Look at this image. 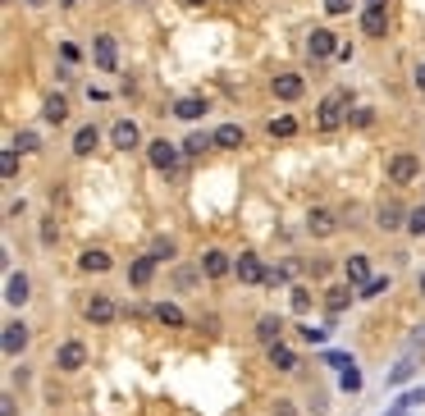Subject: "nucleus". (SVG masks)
<instances>
[{
    "label": "nucleus",
    "mask_w": 425,
    "mask_h": 416,
    "mask_svg": "<svg viewBox=\"0 0 425 416\" xmlns=\"http://www.w3.org/2000/svg\"><path fill=\"white\" fill-rule=\"evenodd\" d=\"M343 105H347V92L325 96V101H321V114H316V129H321V133H334L343 124Z\"/></svg>",
    "instance_id": "f257e3e1"
},
{
    "label": "nucleus",
    "mask_w": 425,
    "mask_h": 416,
    "mask_svg": "<svg viewBox=\"0 0 425 416\" xmlns=\"http://www.w3.org/2000/svg\"><path fill=\"white\" fill-rule=\"evenodd\" d=\"M83 316H87L92 325H114L124 311L110 302V297H101V293H96V297H87V302H83Z\"/></svg>",
    "instance_id": "f03ea898"
},
{
    "label": "nucleus",
    "mask_w": 425,
    "mask_h": 416,
    "mask_svg": "<svg viewBox=\"0 0 425 416\" xmlns=\"http://www.w3.org/2000/svg\"><path fill=\"white\" fill-rule=\"evenodd\" d=\"M83 362H87V347L78 343V338H69V343L55 347V366H60V371H78Z\"/></svg>",
    "instance_id": "7ed1b4c3"
},
{
    "label": "nucleus",
    "mask_w": 425,
    "mask_h": 416,
    "mask_svg": "<svg viewBox=\"0 0 425 416\" xmlns=\"http://www.w3.org/2000/svg\"><path fill=\"white\" fill-rule=\"evenodd\" d=\"M92 60L101 64L105 73L119 64V51H114V37H110V32H96V42H92Z\"/></svg>",
    "instance_id": "20e7f679"
},
{
    "label": "nucleus",
    "mask_w": 425,
    "mask_h": 416,
    "mask_svg": "<svg viewBox=\"0 0 425 416\" xmlns=\"http://www.w3.org/2000/svg\"><path fill=\"white\" fill-rule=\"evenodd\" d=\"M110 142H114L119 151H133V147H142V129H138L133 119H119V124L110 129Z\"/></svg>",
    "instance_id": "39448f33"
},
{
    "label": "nucleus",
    "mask_w": 425,
    "mask_h": 416,
    "mask_svg": "<svg viewBox=\"0 0 425 416\" xmlns=\"http://www.w3.org/2000/svg\"><path fill=\"white\" fill-rule=\"evenodd\" d=\"M306 51H311V60H330V55L339 51V37H334L330 28H316L311 42H306Z\"/></svg>",
    "instance_id": "423d86ee"
},
{
    "label": "nucleus",
    "mask_w": 425,
    "mask_h": 416,
    "mask_svg": "<svg viewBox=\"0 0 425 416\" xmlns=\"http://www.w3.org/2000/svg\"><path fill=\"white\" fill-rule=\"evenodd\" d=\"M417 174H421V160H417V156H407V151L389 160V183H412Z\"/></svg>",
    "instance_id": "0eeeda50"
},
{
    "label": "nucleus",
    "mask_w": 425,
    "mask_h": 416,
    "mask_svg": "<svg viewBox=\"0 0 425 416\" xmlns=\"http://www.w3.org/2000/svg\"><path fill=\"white\" fill-rule=\"evenodd\" d=\"M147 160H151V165H156V170H174V165H179V151H174L169 147V142L165 138H160V142H147Z\"/></svg>",
    "instance_id": "6e6552de"
},
{
    "label": "nucleus",
    "mask_w": 425,
    "mask_h": 416,
    "mask_svg": "<svg viewBox=\"0 0 425 416\" xmlns=\"http://www.w3.org/2000/svg\"><path fill=\"white\" fill-rule=\"evenodd\" d=\"M0 347H5V357H18V352L28 347V325L9 321V325H5V334H0Z\"/></svg>",
    "instance_id": "1a4fd4ad"
},
{
    "label": "nucleus",
    "mask_w": 425,
    "mask_h": 416,
    "mask_svg": "<svg viewBox=\"0 0 425 416\" xmlns=\"http://www.w3.org/2000/svg\"><path fill=\"white\" fill-rule=\"evenodd\" d=\"M201 270H206V279H225L229 270H234V261H229V251H220V247H210L206 256H201Z\"/></svg>",
    "instance_id": "9d476101"
},
{
    "label": "nucleus",
    "mask_w": 425,
    "mask_h": 416,
    "mask_svg": "<svg viewBox=\"0 0 425 416\" xmlns=\"http://www.w3.org/2000/svg\"><path fill=\"white\" fill-rule=\"evenodd\" d=\"M343 270H347V279H352V288H366V284H371V266H366L361 251H352V256L343 261Z\"/></svg>",
    "instance_id": "9b49d317"
},
{
    "label": "nucleus",
    "mask_w": 425,
    "mask_h": 416,
    "mask_svg": "<svg viewBox=\"0 0 425 416\" xmlns=\"http://www.w3.org/2000/svg\"><path fill=\"white\" fill-rule=\"evenodd\" d=\"M28 297H32V284H28V275H9V284H5V302H9V307H23Z\"/></svg>",
    "instance_id": "f8f14e48"
},
{
    "label": "nucleus",
    "mask_w": 425,
    "mask_h": 416,
    "mask_svg": "<svg viewBox=\"0 0 425 416\" xmlns=\"http://www.w3.org/2000/svg\"><path fill=\"white\" fill-rule=\"evenodd\" d=\"M302 92H306V83L297 78V73H279V78H275V96H279V101H297Z\"/></svg>",
    "instance_id": "ddd939ff"
},
{
    "label": "nucleus",
    "mask_w": 425,
    "mask_h": 416,
    "mask_svg": "<svg viewBox=\"0 0 425 416\" xmlns=\"http://www.w3.org/2000/svg\"><path fill=\"white\" fill-rule=\"evenodd\" d=\"M151 275H156V256H138V261H133V266H128V284H151Z\"/></svg>",
    "instance_id": "4468645a"
},
{
    "label": "nucleus",
    "mask_w": 425,
    "mask_h": 416,
    "mask_svg": "<svg viewBox=\"0 0 425 416\" xmlns=\"http://www.w3.org/2000/svg\"><path fill=\"white\" fill-rule=\"evenodd\" d=\"M78 266H83V270H96V275H105V270H110L114 261H110V251H101V247H87L83 256H78Z\"/></svg>",
    "instance_id": "2eb2a0df"
},
{
    "label": "nucleus",
    "mask_w": 425,
    "mask_h": 416,
    "mask_svg": "<svg viewBox=\"0 0 425 416\" xmlns=\"http://www.w3.org/2000/svg\"><path fill=\"white\" fill-rule=\"evenodd\" d=\"M210 138H215V147H225V151L243 147V129H238V124H220V129L210 133Z\"/></svg>",
    "instance_id": "dca6fc26"
},
{
    "label": "nucleus",
    "mask_w": 425,
    "mask_h": 416,
    "mask_svg": "<svg viewBox=\"0 0 425 416\" xmlns=\"http://www.w3.org/2000/svg\"><path fill=\"white\" fill-rule=\"evenodd\" d=\"M174 114H179V119H201V114H206V101H201V96H183V101H174Z\"/></svg>",
    "instance_id": "f3484780"
},
{
    "label": "nucleus",
    "mask_w": 425,
    "mask_h": 416,
    "mask_svg": "<svg viewBox=\"0 0 425 416\" xmlns=\"http://www.w3.org/2000/svg\"><path fill=\"white\" fill-rule=\"evenodd\" d=\"M306 229H311V234H334V229H339V220H334V210H311V215H306Z\"/></svg>",
    "instance_id": "a211bd4d"
},
{
    "label": "nucleus",
    "mask_w": 425,
    "mask_h": 416,
    "mask_svg": "<svg viewBox=\"0 0 425 416\" xmlns=\"http://www.w3.org/2000/svg\"><path fill=\"white\" fill-rule=\"evenodd\" d=\"M270 366H275V371H297V352L284 347V343H270Z\"/></svg>",
    "instance_id": "6ab92c4d"
},
{
    "label": "nucleus",
    "mask_w": 425,
    "mask_h": 416,
    "mask_svg": "<svg viewBox=\"0 0 425 416\" xmlns=\"http://www.w3.org/2000/svg\"><path fill=\"white\" fill-rule=\"evenodd\" d=\"M361 32H366V37H384V32H389V18H384V9H366V14H361Z\"/></svg>",
    "instance_id": "aec40b11"
},
{
    "label": "nucleus",
    "mask_w": 425,
    "mask_h": 416,
    "mask_svg": "<svg viewBox=\"0 0 425 416\" xmlns=\"http://www.w3.org/2000/svg\"><path fill=\"white\" fill-rule=\"evenodd\" d=\"M96 142H101L96 124H87V129H78V133H73V151H78V156H92V151H96Z\"/></svg>",
    "instance_id": "412c9836"
},
{
    "label": "nucleus",
    "mask_w": 425,
    "mask_h": 416,
    "mask_svg": "<svg viewBox=\"0 0 425 416\" xmlns=\"http://www.w3.org/2000/svg\"><path fill=\"white\" fill-rule=\"evenodd\" d=\"M279 330H284V321H279V316H261V321H256V338H261V343H279Z\"/></svg>",
    "instance_id": "4be33fe9"
},
{
    "label": "nucleus",
    "mask_w": 425,
    "mask_h": 416,
    "mask_svg": "<svg viewBox=\"0 0 425 416\" xmlns=\"http://www.w3.org/2000/svg\"><path fill=\"white\" fill-rule=\"evenodd\" d=\"M234 270H238V279H247V284H261V279H265V275H270V270H265V266H261V261H256V256H243V261H238V266H234Z\"/></svg>",
    "instance_id": "5701e85b"
},
{
    "label": "nucleus",
    "mask_w": 425,
    "mask_h": 416,
    "mask_svg": "<svg viewBox=\"0 0 425 416\" xmlns=\"http://www.w3.org/2000/svg\"><path fill=\"white\" fill-rule=\"evenodd\" d=\"M156 321L169 325V330H183V325H188V316H183L174 302H156Z\"/></svg>",
    "instance_id": "b1692460"
},
{
    "label": "nucleus",
    "mask_w": 425,
    "mask_h": 416,
    "mask_svg": "<svg viewBox=\"0 0 425 416\" xmlns=\"http://www.w3.org/2000/svg\"><path fill=\"white\" fill-rule=\"evenodd\" d=\"M42 114H46L51 124H64V119H69V101H64V96H46Z\"/></svg>",
    "instance_id": "393cba45"
},
{
    "label": "nucleus",
    "mask_w": 425,
    "mask_h": 416,
    "mask_svg": "<svg viewBox=\"0 0 425 416\" xmlns=\"http://www.w3.org/2000/svg\"><path fill=\"white\" fill-rule=\"evenodd\" d=\"M398 225H407V220H402V206L398 201H384L380 206V229H398Z\"/></svg>",
    "instance_id": "a878e982"
},
{
    "label": "nucleus",
    "mask_w": 425,
    "mask_h": 416,
    "mask_svg": "<svg viewBox=\"0 0 425 416\" xmlns=\"http://www.w3.org/2000/svg\"><path fill=\"white\" fill-rule=\"evenodd\" d=\"M297 133V119L293 114H279V119H270V138H293Z\"/></svg>",
    "instance_id": "bb28decb"
},
{
    "label": "nucleus",
    "mask_w": 425,
    "mask_h": 416,
    "mask_svg": "<svg viewBox=\"0 0 425 416\" xmlns=\"http://www.w3.org/2000/svg\"><path fill=\"white\" fill-rule=\"evenodd\" d=\"M347 293H352V288H330V297H325V307H330V311H343V307L352 302V297H347Z\"/></svg>",
    "instance_id": "cd10ccee"
},
{
    "label": "nucleus",
    "mask_w": 425,
    "mask_h": 416,
    "mask_svg": "<svg viewBox=\"0 0 425 416\" xmlns=\"http://www.w3.org/2000/svg\"><path fill=\"white\" fill-rule=\"evenodd\" d=\"M183 147H188L192 156H201V151H206V147H215V138H206V133H192V138L183 142Z\"/></svg>",
    "instance_id": "c85d7f7f"
},
{
    "label": "nucleus",
    "mask_w": 425,
    "mask_h": 416,
    "mask_svg": "<svg viewBox=\"0 0 425 416\" xmlns=\"http://www.w3.org/2000/svg\"><path fill=\"white\" fill-rule=\"evenodd\" d=\"M380 293H389V275H375L371 284L361 288V297H380Z\"/></svg>",
    "instance_id": "c756f323"
},
{
    "label": "nucleus",
    "mask_w": 425,
    "mask_h": 416,
    "mask_svg": "<svg viewBox=\"0 0 425 416\" xmlns=\"http://www.w3.org/2000/svg\"><path fill=\"white\" fill-rule=\"evenodd\" d=\"M412 371H417V362H398L389 371V384H402V380H412Z\"/></svg>",
    "instance_id": "7c9ffc66"
},
{
    "label": "nucleus",
    "mask_w": 425,
    "mask_h": 416,
    "mask_svg": "<svg viewBox=\"0 0 425 416\" xmlns=\"http://www.w3.org/2000/svg\"><path fill=\"white\" fill-rule=\"evenodd\" d=\"M407 234H425V206L407 210Z\"/></svg>",
    "instance_id": "2f4dec72"
},
{
    "label": "nucleus",
    "mask_w": 425,
    "mask_h": 416,
    "mask_svg": "<svg viewBox=\"0 0 425 416\" xmlns=\"http://www.w3.org/2000/svg\"><path fill=\"white\" fill-rule=\"evenodd\" d=\"M293 311H297V316L311 311V293H306V288H293Z\"/></svg>",
    "instance_id": "473e14b6"
},
{
    "label": "nucleus",
    "mask_w": 425,
    "mask_h": 416,
    "mask_svg": "<svg viewBox=\"0 0 425 416\" xmlns=\"http://www.w3.org/2000/svg\"><path fill=\"white\" fill-rule=\"evenodd\" d=\"M151 256H156V261H169L174 256V243H169V238H156V243H151Z\"/></svg>",
    "instance_id": "72a5a7b5"
},
{
    "label": "nucleus",
    "mask_w": 425,
    "mask_h": 416,
    "mask_svg": "<svg viewBox=\"0 0 425 416\" xmlns=\"http://www.w3.org/2000/svg\"><path fill=\"white\" fill-rule=\"evenodd\" d=\"M339 384H343L347 393H357V389H361V371H357V366H352V371H343V380H339Z\"/></svg>",
    "instance_id": "f704fd0d"
},
{
    "label": "nucleus",
    "mask_w": 425,
    "mask_h": 416,
    "mask_svg": "<svg viewBox=\"0 0 425 416\" xmlns=\"http://www.w3.org/2000/svg\"><path fill=\"white\" fill-rule=\"evenodd\" d=\"M14 151H37V133H18V138H14Z\"/></svg>",
    "instance_id": "c9c22d12"
},
{
    "label": "nucleus",
    "mask_w": 425,
    "mask_h": 416,
    "mask_svg": "<svg viewBox=\"0 0 425 416\" xmlns=\"http://www.w3.org/2000/svg\"><path fill=\"white\" fill-rule=\"evenodd\" d=\"M14 170H18V151L9 147V151H5V179H14Z\"/></svg>",
    "instance_id": "e433bc0d"
},
{
    "label": "nucleus",
    "mask_w": 425,
    "mask_h": 416,
    "mask_svg": "<svg viewBox=\"0 0 425 416\" xmlns=\"http://www.w3.org/2000/svg\"><path fill=\"white\" fill-rule=\"evenodd\" d=\"M325 9H330V14H347V9H352V0H325Z\"/></svg>",
    "instance_id": "4c0bfd02"
},
{
    "label": "nucleus",
    "mask_w": 425,
    "mask_h": 416,
    "mask_svg": "<svg viewBox=\"0 0 425 416\" xmlns=\"http://www.w3.org/2000/svg\"><path fill=\"white\" fill-rule=\"evenodd\" d=\"M325 362H330V366H339V371H347V366H352L343 352H325Z\"/></svg>",
    "instance_id": "58836bf2"
},
{
    "label": "nucleus",
    "mask_w": 425,
    "mask_h": 416,
    "mask_svg": "<svg viewBox=\"0 0 425 416\" xmlns=\"http://www.w3.org/2000/svg\"><path fill=\"white\" fill-rule=\"evenodd\" d=\"M417 92H425V64H417Z\"/></svg>",
    "instance_id": "ea45409f"
},
{
    "label": "nucleus",
    "mask_w": 425,
    "mask_h": 416,
    "mask_svg": "<svg viewBox=\"0 0 425 416\" xmlns=\"http://www.w3.org/2000/svg\"><path fill=\"white\" fill-rule=\"evenodd\" d=\"M384 5H389V0H366V9H384Z\"/></svg>",
    "instance_id": "a19ab883"
},
{
    "label": "nucleus",
    "mask_w": 425,
    "mask_h": 416,
    "mask_svg": "<svg viewBox=\"0 0 425 416\" xmlns=\"http://www.w3.org/2000/svg\"><path fill=\"white\" fill-rule=\"evenodd\" d=\"M183 5H206V0H183Z\"/></svg>",
    "instance_id": "79ce46f5"
},
{
    "label": "nucleus",
    "mask_w": 425,
    "mask_h": 416,
    "mask_svg": "<svg viewBox=\"0 0 425 416\" xmlns=\"http://www.w3.org/2000/svg\"><path fill=\"white\" fill-rule=\"evenodd\" d=\"M60 5H78V0H60Z\"/></svg>",
    "instance_id": "37998d69"
},
{
    "label": "nucleus",
    "mask_w": 425,
    "mask_h": 416,
    "mask_svg": "<svg viewBox=\"0 0 425 416\" xmlns=\"http://www.w3.org/2000/svg\"><path fill=\"white\" fill-rule=\"evenodd\" d=\"M421 293H425V275H421Z\"/></svg>",
    "instance_id": "c03bdc74"
},
{
    "label": "nucleus",
    "mask_w": 425,
    "mask_h": 416,
    "mask_svg": "<svg viewBox=\"0 0 425 416\" xmlns=\"http://www.w3.org/2000/svg\"><path fill=\"white\" fill-rule=\"evenodd\" d=\"M28 5H42V0H28Z\"/></svg>",
    "instance_id": "a18cd8bd"
}]
</instances>
